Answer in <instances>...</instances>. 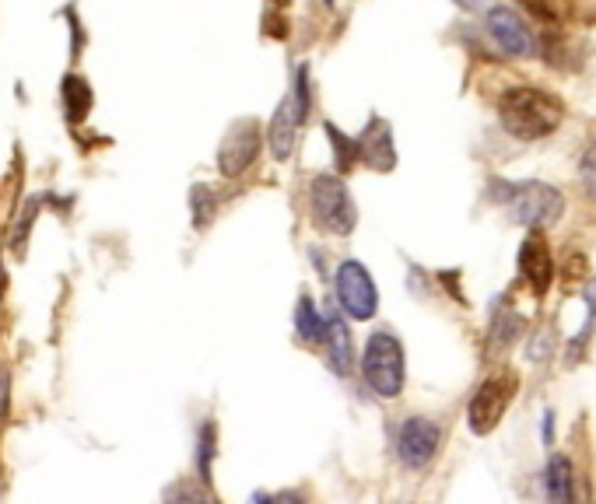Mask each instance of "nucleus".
Here are the masks:
<instances>
[{"mask_svg":"<svg viewBox=\"0 0 596 504\" xmlns=\"http://www.w3.org/2000/svg\"><path fill=\"white\" fill-rule=\"evenodd\" d=\"M561 116L564 113H561L558 99H551V94L537 91V88H509L498 99L501 126L520 140H541L547 134H555Z\"/></svg>","mask_w":596,"mask_h":504,"instance_id":"1","label":"nucleus"},{"mask_svg":"<svg viewBox=\"0 0 596 504\" xmlns=\"http://www.w3.org/2000/svg\"><path fill=\"white\" fill-rule=\"evenodd\" d=\"M403 346L400 340L389 333V329H375L365 343L362 354V375L365 382L372 386V392H380L383 400L400 396L403 389Z\"/></svg>","mask_w":596,"mask_h":504,"instance_id":"2","label":"nucleus"},{"mask_svg":"<svg viewBox=\"0 0 596 504\" xmlns=\"http://www.w3.org/2000/svg\"><path fill=\"white\" fill-rule=\"evenodd\" d=\"M309 211L312 220L331 231V235H351L358 225V211H355V200L348 193L340 176H316L309 186Z\"/></svg>","mask_w":596,"mask_h":504,"instance_id":"3","label":"nucleus"},{"mask_svg":"<svg viewBox=\"0 0 596 504\" xmlns=\"http://www.w3.org/2000/svg\"><path fill=\"white\" fill-rule=\"evenodd\" d=\"M509 211L523 228L541 231L561 220L564 197L547 182H520V186H509Z\"/></svg>","mask_w":596,"mask_h":504,"instance_id":"4","label":"nucleus"},{"mask_svg":"<svg viewBox=\"0 0 596 504\" xmlns=\"http://www.w3.org/2000/svg\"><path fill=\"white\" fill-rule=\"evenodd\" d=\"M334 284H337V302L351 319H358V323L372 319L375 308H380V291H375V280L362 263L358 260L340 263Z\"/></svg>","mask_w":596,"mask_h":504,"instance_id":"5","label":"nucleus"},{"mask_svg":"<svg viewBox=\"0 0 596 504\" xmlns=\"http://www.w3.org/2000/svg\"><path fill=\"white\" fill-rule=\"evenodd\" d=\"M443 449V428L429 417H407L397 434V452L407 469H425Z\"/></svg>","mask_w":596,"mask_h":504,"instance_id":"6","label":"nucleus"},{"mask_svg":"<svg viewBox=\"0 0 596 504\" xmlns=\"http://www.w3.org/2000/svg\"><path fill=\"white\" fill-rule=\"evenodd\" d=\"M260 144H263V137H260V123L257 119L232 123L225 140H222V151H218V172L228 176V179L243 176V172L257 162Z\"/></svg>","mask_w":596,"mask_h":504,"instance_id":"7","label":"nucleus"},{"mask_svg":"<svg viewBox=\"0 0 596 504\" xmlns=\"http://www.w3.org/2000/svg\"><path fill=\"white\" fill-rule=\"evenodd\" d=\"M512 389H516V378H488L477 392L474 400L467 406V420H470V431L474 434H492L498 428L501 414L506 406L512 403Z\"/></svg>","mask_w":596,"mask_h":504,"instance_id":"8","label":"nucleus"},{"mask_svg":"<svg viewBox=\"0 0 596 504\" xmlns=\"http://www.w3.org/2000/svg\"><path fill=\"white\" fill-rule=\"evenodd\" d=\"M488 36L506 56H533L537 53V39H533L530 25L512 8H492L488 11Z\"/></svg>","mask_w":596,"mask_h":504,"instance_id":"9","label":"nucleus"},{"mask_svg":"<svg viewBox=\"0 0 596 504\" xmlns=\"http://www.w3.org/2000/svg\"><path fill=\"white\" fill-rule=\"evenodd\" d=\"M520 274L537 298L547 294V288H551L555 260H551V249H547V242H544V235H537V231L526 235V242L520 249Z\"/></svg>","mask_w":596,"mask_h":504,"instance_id":"10","label":"nucleus"},{"mask_svg":"<svg viewBox=\"0 0 596 504\" xmlns=\"http://www.w3.org/2000/svg\"><path fill=\"white\" fill-rule=\"evenodd\" d=\"M358 162H365L375 172H389L397 165V148H394V134H389V123L372 116L365 134L358 137Z\"/></svg>","mask_w":596,"mask_h":504,"instance_id":"11","label":"nucleus"},{"mask_svg":"<svg viewBox=\"0 0 596 504\" xmlns=\"http://www.w3.org/2000/svg\"><path fill=\"white\" fill-rule=\"evenodd\" d=\"M306 113L298 109V102L291 99V94H285L277 105V113L271 119V154L277 158V162H288V158L295 154V144H298V126H302Z\"/></svg>","mask_w":596,"mask_h":504,"instance_id":"12","label":"nucleus"},{"mask_svg":"<svg viewBox=\"0 0 596 504\" xmlns=\"http://www.w3.org/2000/svg\"><path fill=\"white\" fill-rule=\"evenodd\" d=\"M60 94H64V113L71 123H82L88 113H91V88L85 77H77V74H67L64 77V88H60Z\"/></svg>","mask_w":596,"mask_h":504,"instance_id":"13","label":"nucleus"},{"mask_svg":"<svg viewBox=\"0 0 596 504\" xmlns=\"http://www.w3.org/2000/svg\"><path fill=\"white\" fill-rule=\"evenodd\" d=\"M295 326H298V337L306 343H326V319L320 315L316 302H312L309 294L298 298V308H295Z\"/></svg>","mask_w":596,"mask_h":504,"instance_id":"14","label":"nucleus"},{"mask_svg":"<svg viewBox=\"0 0 596 504\" xmlns=\"http://www.w3.org/2000/svg\"><path fill=\"white\" fill-rule=\"evenodd\" d=\"M326 346H331L334 371L348 375L351 371V337H348V326L340 323V315H331V319H326Z\"/></svg>","mask_w":596,"mask_h":504,"instance_id":"15","label":"nucleus"},{"mask_svg":"<svg viewBox=\"0 0 596 504\" xmlns=\"http://www.w3.org/2000/svg\"><path fill=\"white\" fill-rule=\"evenodd\" d=\"M520 4L533 22H541L547 28L564 25L569 22V14H572V0H520Z\"/></svg>","mask_w":596,"mask_h":504,"instance_id":"16","label":"nucleus"},{"mask_svg":"<svg viewBox=\"0 0 596 504\" xmlns=\"http://www.w3.org/2000/svg\"><path fill=\"white\" fill-rule=\"evenodd\" d=\"M547 497L555 504L572 501V463L564 459V455H555V459L547 463Z\"/></svg>","mask_w":596,"mask_h":504,"instance_id":"17","label":"nucleus"},{"mask_svg":"<svg viewBox=\"0 0 596 504\" xmlns=\"http://www.w3.org/2000/svg\"><path fill=\"white\" fill-rule=\"evenodd\" d=\"M190 211H194V228H208L214 220L218 211V200H214V189L211 186H194L190 189Z\"/></svg>","mask_w":596,"mask_h":504,"instance_id":"18","label":"nucleus"},{"mask_svg":"<svg viewBox=\"0 0 596 504\" xmlns=\"http://www.w3.org/2000/svg\"><path fill=\"white\" fill-rule=\"evenodd\" d=\"M326 134H331L334 140V154H337V168L340 172H351L355 162H358V140L348 137V134H340L334 123H326Z\"/></svg>","mask_w":596,"mask_h":504,"instance_id":"19","label":"nucleus"},{"mask_svg":"<svg viewBox=\"0 0 596 504\" xmlns=\"http://www.w3.org/2000/svg\"><path fill=\"white\" fill-rule=\"evenodd\" d=\"M214 445H218V431H214V424L208 420V424H203V428H200V441H197V469H200V480H203V483L211 480Z\"/></svg>","mask_w":596,"mask_h":504,"instance_id":"20","label":"nucleus"},{"mask_svg":"<svg viewBox=\"0 0 596 504\" xmlns=\"http://www.w3.org/2000/svg\"><path fill=\"white\" fill-rule=\"evenodd\" d=\"M36 211H39V200H28L25 207H22V217L14 220V235H11V249L25 252V242H28V231H33V220H36Z\"/></svg>","mask_w":596,"mask_h":504,"instance_id":"21","label":"nucleus"},{"mask_svg":"<svg viewBox=\"0 0 596 504\" xmlns=\"http://www.w3.org/2000/svg\"><path fill=\"white\" fill-rule=\"evenodd\" d=\"M520 333H523V319H520L516 312H501V315H498V323H495V329H492V337H495L498 346L512 343Z\"/></svg>","mask_w":596,"mask_h":504,"instance_id":"22","label":"nucleus"},{"mask_svg":"<svg viewBox=\"0 0 596 504\" xmlns=\"http://www.w3.org/2000/svg\"><path fill=\"white\" fill-rule=\"evenodd\" d=\"M579 179H583L586 197H589V200H596V144H593V148H586L583 162H579Z\"/></svg>","mask_w":596,"mask_h":504,"instance_id":"23","label":"nucleus"},{"mask_svg":"<svg viewBox=\"0 0 596 504\" xmlns=\"http://www.w3.org/2000/svg\"><path fill=\"white\" fill-rule=\"evenodd\" d=\"M8 410H11V375L0 368V424L8 420Z\"/></svg>","mask_w":596,"mask_h":504,"instance_id":"24","label":"nucleus"},{"mask_svg":"<svg viewBox=\"0 0 596 504\" xmlns=\"http://www.w3.org/2000/svg\"><path fill=\"white\" fill-rule=\"evenodd\" d=\"M266 25H271V28H266L271 36H277V39H285V36H288V22H281L277 14H266Z\"/></svg>","mask_w":596,"mask_h":504,"instance_id":"25","label":"nucleus"},{"mask_svg":"<svg viewBox=\"0 0 596 504\" xmlns=\"http://www.w3.org/2000/svg\"><path fill=\"white\" fill-rule=\"evenodd\" d=\"M460 8H467V11H481L484 4H488V0H457Z\"/></svg>","mask_w":596,"mask_h":504,"instance_id":"26","label":"nucleus"},{"mask_svg":"<svg viewBox=\"0 0 596 504\" xmlns=\"http://www.w3.org/2000/svg\"><path fill=\"white\" fill-rule=\"evenodd\" d=\"M274 8H288V0H271Z\"/></svg>","mask_w":596,"mask_h":504,"instance_id":"27","label":"nucleus"}]
</instances>
